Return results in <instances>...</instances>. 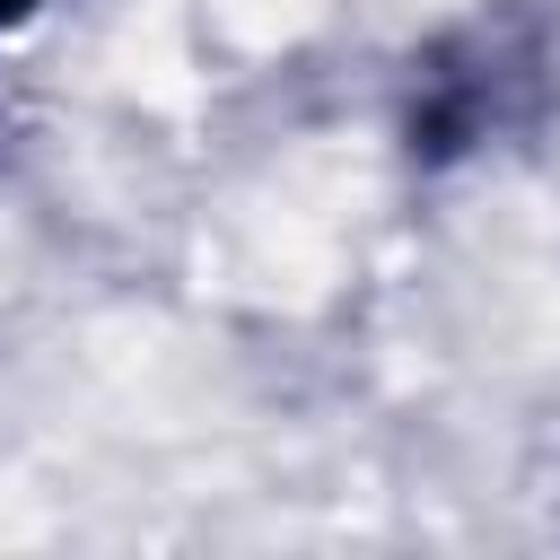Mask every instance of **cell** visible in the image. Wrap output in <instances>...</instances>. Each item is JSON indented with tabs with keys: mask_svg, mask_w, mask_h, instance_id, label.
Returning <instances> with one entry per match:
<instances>
[{
	"mask_svg": "<svg viewBox=\"0 0 560 560\" xmlns=\"http://www.w3.org/2000/svg\"><path fill=\"white\" fill-rule=\"evenodd\" d=\"M61 18V0H0V88H9V70H18V52L44 35Z\"/></svg>",
	"mask_w": 560,
	"mask_h": 560,
	"instance_id": "1",
	"label": "cell"
}]
</instances>
